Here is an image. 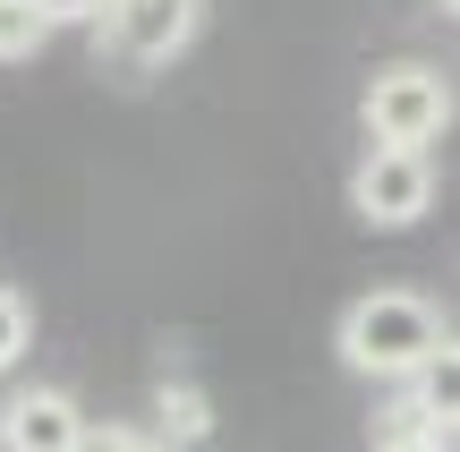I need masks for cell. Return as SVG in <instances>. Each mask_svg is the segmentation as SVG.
I'll list each match as a JSON object with an SVG mask.
<instances>
[{"mask_svg": "<svg viewBox=\"0 0 460 452\" xmlns=\"http://www.w3.org/2000/svg\"><path fill=\"white\" fill-rule=\"evenodd\" d=\"M444 341H452V324H444V307H435V299H418V290H367V299L341 307V333H332V350H341L349 376L410 385V376L427 368Z\"/></svg>", "mask_w": 460, "mask_h": 452, "instance_id": "obj_1", "label": "cell"}, {"mask_svg": "<svg viewBox=\"0 0 460 452\" xmlns=\"http://www.w3.org/2000/svg\"><path fill=\"white\" fill-rule=\"evenodd\" d=\"M452 77L444 68H427V60H393V68H376L367 77V94H358V129H367V146H401V154H435V137L452 129Z\"/></svg>", "mask_w": 460, "mask_h": 452, "instance_id": "obj_2", "label": "cell"}, {"mask_svg": "<svg viewBox=\"0 0 460 452\" xmlns=\"http://www.w3.org/2000/svg\"><path fill=\"white\" fill-rule=\"evenodd\" d=\"M435 205V154H401V146H367V163L349 171V214L376 231H410Z\"/></svg>", "mask_w": 460, "mask_h": 452, "instance_id": "obj_3", "label": "cell"}, {"mask_svg": "<svg viewBox=\"0 0 460 452\" xmlns=\"http://www.w3.org/2000/svg\"><path fill=\"white\" fill-rule=\"evenodd\" d=\"M197 26H205V0H111L102 43H111L119 60H137V68H171L197 43Z\"/></svg>", "mask_w": 460, "mask_h": 452, "instance_id": "obj_4", "label": "cell"}, {"mask_svg": "<svg viewBox=\"0 0 460 452\" xmlns=\"http://www.w3.org/2000/svg\"><path fill=\"white\" fill-rule=\"evenodd\" d=\"M94 427H85L77 393L68 385H26L0 402V452H77Z\"/></svg>", "mask_w": 460, "mask_h": 452, "instance_id": "obj_5", "label": "cell"}, {"mask_svg": "<svg viewBox=\"0 0 460 452\" xmlns=\"http://www.w3.org/2000/svg\"><path fill=\"white\" fill-rule=\"evenodd\" d=\"M384 427H435V436H460V333L401 385V402L384 410Z\"/></svg>", "mask_w": 460, "mask_h": 452, "instance_id": "obj_6", "label": "cell"}, {"mask_svg": "<svg viewBox=\"0 0 460 452\" xmlns=\"http://www.w3.org/2000/svg\"><path fill=\"white\" fill-rule=\"evenodd\" d=\"M51 43V17L34 0H0V60H34Z\"/></svg>", "mask_w": 460, "mask_h": 452, "instance_id": "obj_7", "label": "cell"}, {"mask_svg": "<svg viewBox=\"0 0 460 452\" xmlns=\"http://www.w3.org/2000/svg\"><path fill=\"white\" fill-rule=\"evenodd\" d=\"M26 341H34V307H26V290L0 282V376L26 359Z\"/></svg>", "mask_w": 460, "mask_h": 452, "instance_id": "obj_8", "label": "cell"}, {"mask_svg": "<svg viewBox=\"0 0 460 452\" xmlns=\"http://www.w3.org/2000/svg\"><path fill=\"white\" fill-rule=\"evenodd\" d=\"M205 427H214V419H205L197 393H171V385H163V436H171V444H197Z\"/></svg>", "mask_w": 460, "mask_h": 452, "instance_id": "obj_9", "label": "cell"}, {"mask_svg": "<svg viewBox=\"0 0 460 452\" xmlns=\"http://www.w3.org/2000/svg\"><path fill=\"white\" fill-rule=\"evenodd\" d=\"M34 9H43L51 26H102V17H111V0H34Z\"/></svg>", "mask_w": 460, "mask_h": 452, "instance_id": "obj_10", "label": "cell"}, {"mask_svg": "<svg viewBox=\"0 0 460 452\" xmlns=\"http://www.w3.org/2000/svg\"><path fill=\"white\" fill-rule=\"evenodd\" d=\"M77 452H163V444H154V436H137V427H94Z\"/></svg>", "mask_w": 460, "mask_h": 452, "instance_id": "obj_11", "label": "cell"}, {"mask_svg": "<svg viewBox=\"0 0 460 452\" xmlns=\"http://www.w3.org/2000/svg\"><path fill=\"white\" fill-rule=\"evenodd\" d=\"M376 452H444V436H435V427H384Z\"/></svg>", "mask_w": 460, "mask_h": 452, "instance_id": "obj_12", "label": "cell"}, {"mask_svg": "<svg viewBox=\"0 0 460 452\" xmlns=\"http://www.w3.org/2000/svg\"><path fill=\"white\" fill-rule=\"evenodd\" d=\"M435 9H444V17H460V0H435Z\"/></svg>", "mask_w": 460, "mask_h": 452, "instance_id": "obj_13", "label": "cell"}]
</instances>
